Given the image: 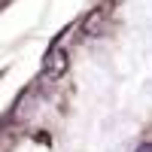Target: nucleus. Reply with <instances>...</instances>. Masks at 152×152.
<instances>
[{"mask_svg": "<svg viewBox=\"0 0 152 152\" xmlns=\"http://www.w3.org/2000/svg\"><path fill=\"white\" fill-rule=\"evenodd\" d=\"M100 18H104V12H100V9H94V12H91V15H88V18H85V31H91V28H94V24H97Z\"/></svg>", "mask_w": 152, "mask_h": 152, "instance_id": "f03ea898", "label": "nucleus"}, {"mask_svg": "<svg viewBox=\"0 0 152 152\" xmlns=\"http://www.w3.org/2000/svg\"><path fill=\"white\" fill-rule=\"evenodd\" d=\"M134 152H152V143H140V146H137Z\"/></svg>", "mask_w": 152, "mask_h": 152, "instance_id": "7ed1b4c3", "label": "nucleus"}, {"mask_svg": "<svg viewBox=\"0 0 152 152\" xmlns=\"http://www.w3.org/2000/svg\"><path fill=\"white\" fill-rule=\"evenodd\" d=\"M67 70H70V55H67V49H61V46L49 49V55H46V61H43V76H46L49 82H58Z\"/></svg>", "mask_w": 152, "mask_h": 152, "instance_id": "f257e3e1", "label": "nucleus"}]
</instances>
